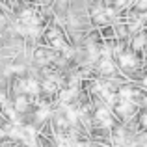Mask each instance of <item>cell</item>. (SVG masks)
<instances>
[{
    "label": "cell",
    "instance_id": "cell-1",
    "mask_svg": "<svg viewBox=\"0 0 147 147\" xmlns=\"http://www.w3.org/2000/svg\"><path fill=\"white\" fill-rule=\"evenodd\" d=\"M30 106V99L26 97V95H17V99H15V112H26V108Z\"/></svg>",
    "mask_w": 147,
    "mask_h": 147
}]
</instances>
